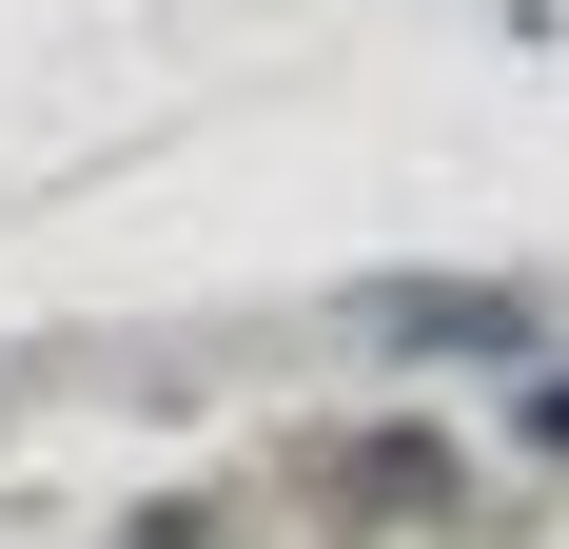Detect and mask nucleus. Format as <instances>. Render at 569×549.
<instances>
[{
	"instance_id": "1",
	"label": "nucleus",
	"mask_w": 569,
	"mask_h": 549,
	"mask_svg": "<svg viewBox=\"0 0 569 549\" xmlns=\"http://www.w3.org/2000/svg\"><path fill=\"white\" fill-rule=\"evenodd\" d=\"M373 333H412V353H511V295H373Z\"/></svg>"
}]
</instances>
